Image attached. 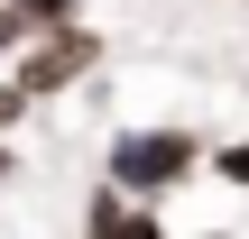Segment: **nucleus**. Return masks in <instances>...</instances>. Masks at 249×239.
Wrapping results in <instances>:
<instances>
[{"label":"nucleus","instance_id":"f257e3e1","mask_svg":"<svg viewBox=\"0 0 249 239\" xmlns=\"http://www.w3.org/2000/svg\"><path fill=\"white\" fill-rule=\"evenodd\" d=\"M203 157H213V138H194L185 120H129V129L102 138V175H111L129 203H166V193H185V184L203 175Z\"/></svg>","mask_w":249,"mask_h":239},{"label":"nucleus","instance_id":"f03ea898","mask_svg":"<svg viewBox=\"0 0 249 239\" xmlns=\"http://www.w3.org/2000/svg\"><path fill=\"white\" fill-rule=\"evenodd\" d=\"M102 64H111V37H102L92 18H74V28H46V37H28V46L9 55V83H18L28 101H65V92H83Z\"/></svg>","mask_w":249,"mask_h":239},{"label":"nucleus","instance_id":"7ed1b4c3","mask_svg":"<svg viewBox=\"0 0 249 239\" xmlns=\"http://www.w3.org/2000/svg\"><path fill=\"white\" fill-rule=\"evenodd\" d=\"M203 175H213V184H231V193H249V138H213Z\"/></svg>","mask_w":249,"mask_h":239},{"label":"nucleus","instance_id":"20e7f679","mask_svg":"<svg viewBox=\"0 0 249 239\" xmlns=\"http://www.w3.org/2000/svg\"><path fill=\"white\" fill-rule=\"evenodd\" d=\"M9 9H18V28H28V37H46V28H74V18H83V0H9Z\"/></svg>","mask_w":249,"mask_h":239},{"label":"nucleus","instance_id":"39448f33","mask_svg":"<svg viewBox=\"0 0 249 239\" xmlns=\"http://www.w3.org/2000/svg\"><path fill=\"white\" fill-rule=\"evenodd\" d=\"M92 239H176V230L157 221V203H129V212H120L111 230H92Z\"/></svg>","mask_w":249,"mask_h":239},{"label":"nucleus","instance_id":"423d86ee","mask_svg":"<svg viewBox=\"0 0 249 239\" xmlns=\"http://www.w3.org/2000/svg\"><path fill=\"white\" fill-rule=\"evenodd\" d=\"M18 46H28V28H18V9H9V0H0V64H9V55H18Z\"/></svg>","mask_w":249,"mask_h":239},{"label":"nucleus","instance_id":"0eeeda50","mask_svg":"<svg viewBox=\"0 0 249 239\" xmlns=\"http://www.w3.org/2000/svg\"><path fill=\"white\" fill-rule=\"evenodd\" d=\"M0 175H18V157H9V138H0Z\"/></svg>","mask_w":249,"mask_h":239}]
</instances>
